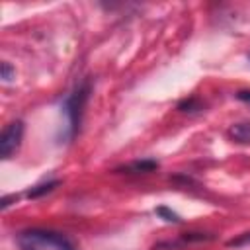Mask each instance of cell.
Here are the masks:
<instances>
[{
  "label": "cell",
  "instance_id": "6da1fadb",
  "mask_svg": "<svg viewBox=\"0 0 250 250\" xmlns=\"http://www.w3.org/2000/svg\"><path fill=\"white\" fill-rule=\"evenodd\" d=\"M90 80H84L80 82L61 104V109H62V117H64V133H62V139L64 143L72 141L76 137V133L80 131V123H82V115H84V107H86V102L90 98Z\"/></svg>",
  "mask_w": 250,
  "mask_h": 250
},
{
  "label": "cell",
  "instance_id": "7a4b0ae2",
  "mask_svg": "<svg viewBox=\"0 0 250 250\" xmlns=\"http://www.w3.org/2000/svg\"><path fill=\"white\" fill-rule=\"evenodd\" d=\"M16 244L20 250H76L68 236L49 229H25L16 236Z\"/></svg>",
  "mask_w": 250,
  "mask_h": 250
},
{
  "label": "cell",
  "instance_id": "3957f363",
  "mask_svg": "<svg viewBox=\"0 0 250 250\" xmlns=\"http://www.w3.org/2000/svg\"><path fill=\"white\" fill-rule=\"evenodd\" d=\"M21 139H23V121H20V119L10 121L2 129V135H0V156L4 160H8L20 148Z\"/></svg>",
  "mask_w": 250,
  "mask_h": 250
},
{
  "label": "cell",
  "instance_id": "277c9868",
  "mask_svg": "<svg viewBox=\"0 0 250 250\" xmlns=\"http://www.w3.org/2000/svg\"><path fill=\"white\" fill-rule=\"evenodd\" d=\"M213 238H215L213 234H205V232H186L178 240H164V242L154 244V250H160V248H178V246H186V244H193V242H207V240H213Z\"/></svg>",
  "mask_w": 250,
  "mask_h": 250
},
{
  "label": "cell",
  "instance_id": "5b68a950",
  "mask_svg": "<svg viewBox=\"0 0 250 250\" xmlns=\"http://www.w3.org/2000/svg\"><path fill=\"white\" fill-rule=\"evenodd\" d=\"M158 168V162L152 160V158H143V160H135L127 166H121V168H115V172H127V174H148L152 170Z\"/></svg>",
  "mask_w": 250,
  "mask_h": 250
},
{
  "label": "cell",
  "instance_id": "8992f818",
  "mask_svg": "<svg viewBox=\"0 0 250 250\" xmlns=\"http://www.w3.org/2000/svg\"><path fill=\"white\" fill-rule=\"evenodd\" d=\"M61 182L59 180H49V182H41V184H37V186H33V188H29L27 189V197L29 199H37V197H41V195H45V193H51L57 186H59Z\"/></svg>",
  "mask_w": 250,
  "mask_h": 250
},
{
  "label": "cell",
  "instance_id": "52a82bcc",
  "mask_svg": "<svg viewBox=\"0 0 250 250\" xmlns=\"http://www.w3.org/2000/svg\"><path fill=\"white\" fill-rule=\"evenodd\" d=\"M230 137L240 145H248L250 143V123H234L230 127Z\"/></svg>",
  "mask_w": 250,
  "mask_h": 250
},
{
  "label": "cell",
  "instance_id": "ba28073f",
  "mask_svg": "<svg viewBox=\"0 0 250 250\" xmlns=\"http://www.w3.org/2000/svg\"><path fill=\"white\" fill-rule=\"evenodd\" d=\"M178 109L180 111H186V113H195V111L203 109V105H201V102L197 98H188V100H182L178 104Z\"/></svg>",
  "mask_w": 250,
  "mask_h": 250
},
{
  "label": "cell",
  "instance_id": "9c48e42d",
  "mask_svg": "<svg viewBox=\"0 0 250 250\" xmlns=\"http://www.w3.org/2000/svg\"><path fill=\"white\" fill-rule=\"evenodd\" d=\"M154 213L160 217V219H164L166 223H182V219H180V215L178 213H174L170 207H166V205H160V207H156L154 209Z\"/></svg>",
  "mask_w": 250,
  "mask_h": 250
},
{
  "label": "cell",
  "instance_id": "30bf717a",
  "mask_svg": "<svg viewBox=\"0 0 250 250\" xmlns=\"http://www.w3.org/2000/svg\"><path fill=\"white\" fill-rule=\"evenodd\" d=\"M0 78H2V82H12L14 78H16V68L10 64V62H2L0 64Z\"/></svg>",
  "mask_w": 250,
  "mask_h": 250
},
{
  "label": "cell",
  "instance_id": "8fae6325",
  "mask_svg": "<svg viewBox=\"0 0 250 250\" xmlns=\"http://www.w3.org/2000/svg\"><path fill=\"white\" fill-rule=\"evenodd\" d=\"M229 246H234V248H242V246H250V232H244V234H238L236 238H230L227 242Z\"/></svg>",
  "mask_w": 250,
  "mask_h": 250
},
{
  "label": "cell",
  "instance_id": "7c38bea8",
  "mask_svg": "<svg viewBox=\"0 0 250 250\" xmlns=\"http://www.w3.org/2000/svg\"><path fill=\"white\" fill-rule=\"evenodd\" d=\"M12 201H18V195H16V193H12V195H4L2 201H0V209H2V211L8 209V207L12 205Z\"/></svg>",
  "mask_w": 250,
  "mask_h": 250
},
{
  "label": "cell",
  "instance_id": "4fadbf2b",
  "mask_svg": "<svg viewBox=\"0 0 250 250\" xmlns=\"http://www.w3.org/2000/svg\"><path fill=\"white\" fill-rule=\"evenodd\" d=\"M236 98H238L240 102H248V104H250V92H238Z\"/></svg>",
  "mask_w": 250,
  "mask_h": 250
}]
</instances>
